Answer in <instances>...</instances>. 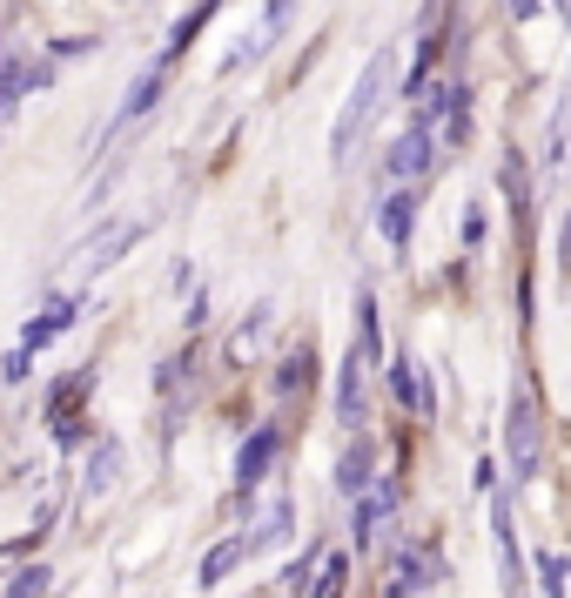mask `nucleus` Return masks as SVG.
Returning <instances> with one entry per match:
<instances>
[{
  "instance_id": "nucleus-1",
  "label": "nucleus",
  "mask_w": 571,
  "mask_h": 598,
  "mask_svg": "<svg viewBox=\"0 0 571 598\" xmlns=\"http://www.w3.org/2000/svg\"><path fill=\"white\" fill-rule=\"evenodd\" d=\"M383 81H390V48H383V54H370L363 81L350 88V102H343V115H337V135H330V155H337V161H350L357 135L370 128V115H377V102H383Z\"/></svg>"
},
{
  "instance_id": "nucleus-2",
  "label": "nucleus",
  "mask_w": 571,
  "mask_h": 598,
  "mask_svg": "<svg viewBox=\"0 0 571 598\" xmlns=\"http://www.w3.org/2000/svg\"><path fill=\"white\" fill-rule=\"evenodd\" d=\"M135 235H141V222H108L102 235H88V242L74 249V276H95V270H108V263H115V255H121Z\"/></svg>"
},
{
  "instance_id": "nucleus-3",
  "label": "nucleus",
  "mask_w": 571,
  "mask_h": 598,
  "mask_svg": "<svg viewBox=\"0 0 571 598\" xmlns=\"http://www.w3.org/2000/svg\"><path fill=\"white\" fill-rule=\"evenodd\" d=\"M505 451H511L518 478H531V471H538V410H531V397H518V403H511V423H505Z\"/></svg>"
},
{
  "instance_id": "nucleus-4",
  "label": "nucleus",
  "mask_w": 571,
  "mask_h": 598,
  "mask_svg": "<svg viewBox=\"0 0 571 598\" xmlns=\"http://www.w3.org/2000/svg\"><path fill=\"white\" fill-rule=\"evenodd\" d=\"M424 168H431V128L411 122V135H396V141H390V176L411 182V176H424Z\"/></svg>"
},
{
  "instance_id": "nucleus-5",
  "label": "nucleus",
  "mask_w": 571,
  "mask_h": 598,
  "mask_svg": "<svg viewBox=\"0 0 571 598\" xmlns=\"http://www.w3.org/2000/svg\"><path fill=\"white\" fill-rule=\"evenodd\" d=\"M377 222H383V235H390L396 249H411V229H417V189H396V196L377 209Z\"/></svg>"
},
{
  "instance_id": "nucleus-6",
  "label": "nucleus",
  "mask_w": 571,
  "mask_h": 598,
  "mask_svg": "<svg viewBox=\"0 0 571 598\" xmlns=\"http://www.w3.org/2000/svg\"><path fill=\"white\" fill-rule=\"evenodd\" d=\"M269 458H276V431H256L250 444L235 451V478H242V484H263V478H269Z\"/></svg>"
},
{
  "instance_id": "nucleus-7",
  "label": "nucleus",
  "mask_w": 571,
  "mask_h": 598,
  "mask_svg": "<svg viewBox=\"0 0 571 598\" xmlns=\"http://www.w3.org/2000/svg\"><path fill=\"white\" fill-rule=\"evenodd\" d=\"M242 558H250V538H222V545H215V552L202 558V571H195V585H222V578H229V571L242 565Z\"/></svg>"
},
{
  "instance_id": "nucleus-8",
  "label": "nucleus",
  "mask_w": 571,
  "mask_h": 598,
  "mask_svg": "<svg viewBox=\"0 0 571 598\" xmlns=\"http://www.w3.org/2000/svg\"><path fill=\"white\" fill-rule=\"evenodd\" d=\"M457 108H470V102H464V81H437V88H431V95H424V108H417V122H424V128H431V122H437V115H444V122H451V115H457Z\"/></svg>"
},
{
  "instance_id": "nucleus-9",
  "label": "nucleus",
  "mask_w": 571,
  "mask_h": 598,
  "mask_svg": "<svg viewBox=\"0 0 571 598\" xmlns=\"http://www.w3.org/2000/svg\"><path fill=\"white\" fill-rule=\"evenodd\" d=\"M357 370H363V364H357V350H350V357H343V384H337V417H343V423L363 417V377H357Z\"/></svg>"
},
{
  "instance_id": "nucleus-10",
  "label": "nucleus",
  "mask_w": 571,
  "mask_h": 598,
  "mask_svg": "<svg viewBox=\"0 0 571 598\" xmlns=\"http://www.w3.org/2000/svg\"><path fill=\"white\" fill-rule=\"evenodd\" d=\"M67 323H74V303H54L41 323H28V329H21V350H41V344H54V336H61Z\"/></svg>"
},
{
  "instance_id": "nucleus-11",
  "label": "nucleus",
  "mask_w": 571,
  "mask_h": 598,
  "mask_svg": "<svg viewBox=\"0 0 571 598\" xmlns=\"http://www.w3.org/2000/svg\"><path fill=\"white\" fill-rule=\"evenodd\" d=\"M337 484H343L350 497H363V491H370V458H363V451H350V458L337 464Z\"/></svg>"
},
{
  "instance_id": "nucleus-12",
  "label": "nucleus",
  "mask_w": 571,
  "mask_h": 598,
  "mask_svg": "<svg viewBox=\"0 0 571 598\" xmlns=\"http://www.w3.org/2000/svg\"><path fill=\"white\" fill-rule=\"evenodd\" d=\"M155 102H161V74H141L135 88H128V108H121V122H128V115H148Z\"/></svg>"
},
{
  "instance_id": "nucleus-13",
  "label": "nucleus",
  "mask_w": 571,
  "mask_h": 598,
  "mask_svg": "<svg viewBox=\"0 0 571 598\" xmlns=\"http://www.w3.org/2000/svg\"><path fill=\"white\" fill-rule=\"evenodd\" d=\"M343 578H350V558H330V565H322V578H309L303 591H309V598H337Z\"/></svg>"
},
{
  "instance_id": "nucleus-14",
  "label": "nucleus",
  "mask_w": 571,
  "mask_h": 598,
  "mask_svg": "<svg viewBox=\"0 0 571 598\" xmlns=\"http://www.w3.org/2000/svg\"><path fill=\"white\" fill-rule=\"evenodd\" d=\"M357 329H363V357H383V344H377V303L370 296H357Z\"/></svg>"
},
{
  "instance_id": "nucleus-15",
  "label": "nucleus",
  "mask_w": 571,
  "mask_h": 598,
  "mask_svg": "<svg viewBox=\"0 0 571 598\" xmlns=\"http://www.w3.org/2000/svg\"><path fill=\"white\" fill-rule=\"evenodd\" d=\"M47 578H54L47 565H28V571H21V578L8 585V598H41V591H47Z\"/></svg>"
},
{
  "instance_id": "nucleus-16",
  "label": "nucleus",
  "mask_w": 571,
  "mask_h": 598,
  "mask_svg": "<svg viewBox=\"0 0 571 598\" xmlns=\"http://www.w3.org/2000/svg\"><path fill=\"white\" fill-rule=\"evenodd\" d=\"M115 464H121V444H102V451H95V471H88V491H102V484L115 478Z\"/></svg>"
},
{
  "instance_id": "nucleus-17",
  "label": "nucleus",
  "mask_w": 571,
  "mask_h": 598,
  "mask_svg": "<svg viewBox=\"0 0 571 598\" xmlns=\"http://www.w3.org/2000/svg\"><path fill=\"white\" fill-rule=\"evenodd\" d=\"M538 578H544L551 598H564V558H558V552H538Z\"/></svg>"
},
{
  "instance_id": "nucleus-18",
  "label": "nucleus",
  "mask_w": 571,
  "mask_h": 598,
  "mask_svg": "<svg viewBox=\"0 0 571 598\" xmlns=\"http://www.w3.org/2000/svg\"><path fill=\"white\" fill-rule=\"evenodd\" d=\"M464 242H470V249L484 242V216H477V209H464Z\"/></svg>"
},
{
  "instance_id": "nucleus-19",
  "label": "nucleus",
  "mask_w": 571,
  "mask_h": 598,
  "mask_svg": "<svg viewBox=\"0 0 571 598\" xmlns=\"http://www.w3.org/2000/svg\"><path fill=\"white\" fill-rule=\"evenodd\" d=\"M538 8H544V0H511V14H518V21H531Z\"/></svg>"
},
{
  "instance_id": "nucleus-20",
  "label": "nucleus",
  "mask_w": 571,
  "mask_h": 598,
  "mask_svg": "<svg viewBox=\"0 0 571 598\" xmlns=\"http://www.w3.org/2000/svg\"><path fill=\"white\" fill-rule=\"evenodd\" d=\"M289 14V0H269V21H283Z\"/></svg>"
},
{
  "instance_id": "nucleus-21",
  "label": "nucleus",
  "mask_w": 571,
  "mask_h": 598,
  "mask_svg": "<svg viewBox=\"0 0 571 598\" xmlns=\"http://www.w3.org/2000/svg\"><path fill=\"white\" fill-rule=\"evenodd\" d=\"M8 102H14V95H8V88H0V115H8Z\"/></svg>"
},
{
  "instance_id": "nucleus-22",
  "label": "nucleus",
  "mask_w": 571,
  "mask_h": 598,
  "mask_svg": "<svg viewBox=\"0 0 571 598\" xmlns=\"http://www.w3.org/2000/svg\"><path fill=\"white\" fill-rule=\"evenodd\" d=\"M551 8H564V0H551Z\"/></svg>"
}]
</instances>
